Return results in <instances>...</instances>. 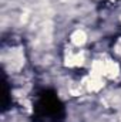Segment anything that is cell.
<instances>
[{"label":"cell","instance_id":"obj_1","mask_svg":"<svg viewBox=\"0 0 121 122\" xmlns=\"http://www.w3.org/2000/svg\"><path fill=\"white\" fill-rule=\"evenodd\" d=\"M104 64V75L110 77V78H114L117 74H118V65L114 62V61H103Z\"/></svg>","mask_w":121,"mask_h":122},{"label":"cell","instance_id":"obj_2","mask_svg":"<svg viewBox=\"0 0 121 122\" xmlns=\"http://www.w3.org/2000/svg\"><path fill=\"white\" fill-rule=\"evenodd\" d=\"M86 40H87V36H86V33L81 30H77L73 33V36H71V41L76 44V46H83L84 43H86Z\"/></svg>","mask_w":121,"mask_h":122},{"label":"cell","instance_id":"obj_3","mask_svg":"<svg viewBox=\"0 0 121 122\" xmlns=\"http://www.w3.org/2000/svg\"><path fill=\"white\" fill-rule=\"evenodd\" d=\"M83 61H84V56H83V53H78V54L70 56L68 60H67V64H68V65H81Z\"/></svg>","mask_w":121,"mask_h":122}]
</instances>
